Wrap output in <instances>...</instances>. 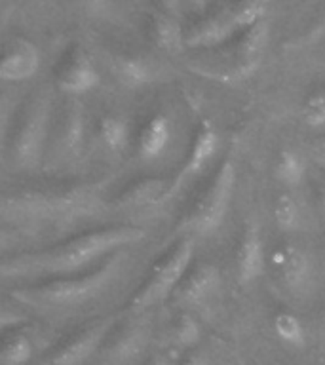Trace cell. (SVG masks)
Segmentation results:
<instances>
[{
  "mask_svg": "<svg viewBox=\"0 0 325 365\" xmlns=\"http://www.w3.org/2000/svg\"><path fill=\"white\" fill-rule=\"evenodd\" d=\"M145 236V228L139 227H108L82 232L42 251L14 257V261L4 262L2 272L4 276H71L101 257L114 255L124 245L141 242Z\"/></svg>",
  "mask_w": 325,
  "mask_h": 365,
  "instance_id": "1",
  "label": "cell"
},
{
  "mask_svg": "<svg viewBox=\"0 0 325 365\" xmlns=\"http://www.w3.org/2000/svg\"><path fill=\"white\" fill-rule=\"evenodd\" d=\"M122 259H124V255L114 253L90 272L80 274V276H65V278L50 279L46 284L23 287V289L16 291V297L21 299L23 302H31L34 307H78L82 302L90 301L91 297L99 295L110 284V279L118 272Z\"/></svg>",
  "mask_w": 325,
  "mask_h": 365,
  "instance_id": "2",
  "label": "cell"
},
{
  "mask_svg": "<svg viewBox=\"0 0 325 365\" xmlns=\"http://www.w3.org/2000/svg\"><path fill=\"white\" fill-rule=\"evenodd\" d=\"M51 101L48 91H36L16 118L11 131L8 154L14 165L29 170L38 164L48 148V137L51 128Z\"/></svg>",
  "mask_w": 325,
  "mask_h": 365,
  "instance_id": "3",
  "label": "cell"
},
{
  "mask_svg": "<svg viewBox=\"0 0 325 365\" xmlns=\"http://www.w3.org/2000/svg\"><path fill=\"white\" fill-rule=\"evenodd\" d=\"M192 255L194 240H182L181 244L177 245L164 261L156 264L150 278L143 284L139 293L133 295V299L130 301V307H128L131 312H143V310L165 301L171 293H175L177 287L182 284V279L187 276Z\"/></svg>",
  "mask_w": 325,
  "mask_h": 365,
  "instance_id": "4",
  "label": "cell"
},
{
  "mask_svg": "<svg viewBox=\"0 0 325 365\" xmlns=\"http://www.w3.org/2000/svg\"><path fill=\"white\" fill-rule=\"evenodd\" d=\"M234 188V165L230 160H225L215 177L211 179L204 194L188 211L187 219L182 221V228L194 234H210L213 232L221 221L230 204Z\"/></svg>",
  "mask_w": 325,
  "mask_h": 365,
  "instance_id": "5",
  "label": "cell"
},
{
  "mask_svg": "<svg viewBox=\"0 0 325 365\" xmlns=\"http://www.w3.org/2000/svg\"><path fill=\"white\" fill-rule=\"evenodd\" d=\"M50 158L53 164H67L78 158L84 145V114L82 105L74 97L67 99L57 118H51Z\"/></svg>",
  "mask_w": 325,
  "mask_h": 365,
  "instance_id": "6",
  "label": "cell"
},
{
  "mask_svg": "<svg viewBox=\"0 0 325 365\" xmlns=\"http://www.w3.org/2000/svg\"><path fill=\"white\" fill-rule=\"evenodd\" d=\"M108 329H110V319L108 318L97 319L93 324L78 329L53 350L50 358V365L84 364L91 354L99 350L101 342L107 339Z\"/></svg>",
  "mask_w": 325,
  "mask_h": 365,
  "instance_id": "7",
  "label": "cell"
},
{
  "mask_svg": "<svg viewBox=\"0 0 325 365\" xmlns=\"http://www.w3.org/2000/svg\"><path fill=\"white\" fill-rule=\"evenodd\" d=\"M57 88L68 97L82 96L99 84V73L82 48H73L63 57L56 73Z\"/></svg>",
  "mask_w": 325,
  "mask_h": 365,
  "instance_id": "8",
  "label": "cell"
},
{
  "mask_svg": "<svg viewBox=\"0 0 325 365\" xmlns=\"http://www.w3.org/2000/svg\"><path fill=\"white\" fill-rule=\"evenodd\" d=\"M38 48L27 38H11L2 50L0 59V78L4 82H25L38 73Z\"/></svg>",
  "mask_w": 325,
  "mask_h": 365,
  "instance_id": "9",
  "label": "cell"
},
{
  "mask_svg": "<svg viewBox=\"0 0 325 365\" xmlns=\"http://www.w3.org/2000/svg\"><path fill=\"white\" fill-rule=\"evenodd\" d=\"M236 31L234 23L227 14V6L222 4L219 11L207 14L194 21L185 33V44L190 48H213L222 44L230 38V34Z\"/></svg>",
  "mask_w": 325,
  "mask_h": 365,
  "instance_id": "10",
  "label": "cell"
},
{
  "mask_svg": "<svg viewBox=\"0 0 325 365\" xmlns=\"http://www.w3.org/2000/svg\"><path fill=\"white\" fill-rule=\"evenodd\" d=\"M217 148H219V137H217L213 125L210 122H202L198 133H196V139L192 143V148L188 153L187 162L179 171V175L175 177V181L171 182L170 194L175 192L185 179L196 175V173L204 170L205 165L210 164V160L215 156Z\"/></svg>",
  "mask_w": 325,
  "mask_h": 365,
  "instance_id": "11",
  "label": "cell"
},
{
  "mask_svg": "<svg viewBox=\"0 0 325 365\" xmlns=\"http://www.w3.org/2000/svg\"><path fill=\"white\" fill-rule=\"evenodd\" d=\"M239 284L255 282L264 270V247H262L261 230L257 225H247L242 242H239L238 255H236Z\"/></svg>",
  "mask_w": 325,
  "mask_h": 365,
  "instance_id": "12",
  "label": "cell"
},
{
  "mask_svg": "<svg viewBox=\"0 0 325 365\" xmlns=\"http://www.w3.org/2000/svg\"><path fill=\"white\" fill-rule=\"evenodd\" d=\"M219 287V270L213 264H200L194 272L187 274L175 295L187 304H200Z\"/></svg>",
  "mask_w": 325,
  "mask_h": 365,
  "instance_id": "13",
  "label": "cell"
},
{
  "mask_svg": "<svg viewBox=\"0 0 325 365\" xmlns=\"http://www.w3.org/2000/svg\"><path fill=\"white\" fill-rule=\"evenodd\" d=\"M145 344L147 336L141 327H125L110 339V344L105 350V359L108 365H130L141 356Z\"/></svg>",
  "mask_w": 325,
  "mask_h": 365,
  "instance_id": "14",
  "label": "cell"
},
{
  "mask_svg": "<svg viewBox=\"0 0 325 365\" xmlns=\"http://www.w3.org/2000/svg\"><path fill=\"white\" fill-rule=\"evenodd\" d=\"M171 124L170 120L158 114L143 128L141 139H139V156L143 160H156L162 156L165 147L170 145Z\"/></svg>",
  "mask_w": 325,
  "mask_h": 365,
  "instance_id": "15",
  "label": "cell"
},
{
  "mask_svg": "<svg viewBox=\"0 0 325 365\" xmlns=\"http://www.w3.org/2000/svg\"><path fill=\"white\" fill-rule=\"evenodd\" d=\"M150 36L160 50L170 51V53H177L182 50V46H187L181 25L177 23V19L170 11L154 14L153 21H150Z\"/></svg>",
  "mask_w": 325,
  "mask_h": 365,
  "instance_id": "16",
  "label": "cell"
},
{
  "mask_svg": "<svg viewBox=\"0 0 325 365\" xmlns=\"http://www.w3.org/2000/svg\"><path fill=\"white\" fill-rule=\"evenodd\" d=\"M170 196V187L162 179H143L120 194L116 204L122 207H141L156 204Z\"/></svg>",
  "mask_w": 325,
  "mask_h": 365,
  "instance_id": "17",
  "label": "cell"
},
{
  "mask_svg": "<svg viewBox=\"0 0 325 365\" xmlns=\"http://www.w3.org/2000/svg\"><path fill=\"white\" fill-rule=\"evenodd\" d=\"M113 71L120 84L128 86V88H141V86L148 84L150 78H153L150 67L143 61L141 57L135 56L114 57Z\"/></svg>",
  "mask_w": 325,
  "mask_h": 365,
  "instance_id": "18",
  "label": "cell"
},
{
  "mask_svg": "<svg viewBox=\"0 0 325 365\" xmlns=\"http://www.w3.org/2000/svg\"><path fill=\"white\" fill-rule=\"evenodd\" d=\"M279 274L287 287H301L306 284L308 276H310V261H308L306 253L299 250L296 245L284 247V262L279 267Z\"/></svg>",
  "mask_w": 325,
  "mask_h": 365,
  "instance_id": "19",
  "label": "cell"
},
{
  "mask_svg": "<svg viewBox=\"0 0 325 365\" xmlns=\"http://www.w3.org/2000/svg\"><path fill=\"white\" fill-rule=\"evenodd\" d=\"M274 175L279 182H284L285 187H299L304 175H306L304 158L296 150L285 148V150L279 153L278 160H276Z\"/></svg>",
  "mask_w": 325,
  "mask_h": 365,
  "instance_id": "20",
  "label": "cell"
},
{
  "mask_svg": "<svg viewBox=\"0 0 325 365\" xmlns=\"http://www.w3.org/2000/svg\"><path fill=\"white\" fill-rule=\"evenodd\" d=\"M99 137L105 148H108L110 153H120L128 143V125L116 114H107L99 122Z\"/></svg>",
  "mask_w": 325,
  "mask_h": 365,
  "instance_id": "21",
  "label": "cell"
},
{
  "mask_svg": "<svg viewBox=\"0 0 325 365\" xmlns=\"http://www.w3.org/2000/svg\"><path fill=\"white\" fill-rule=\"evenodd\" d=\"M227 6V14L230 21L234 23L236 31L244 29L249 31L255 25L262 21V16L267 11V6L262 2H236V4H225Z\"/></svg>",
  "mask_w": 325,
  "mask_h": 365,
  "instance_id": "22",
  "label": "cell"
},
{
  "mask_svg": "<svg viewBox=\"0 0 325 365\" xmlns=\"http://www.w3.org/2000/svg\"><path fill=\"white\" fill-rule=\"evenodd\" d=\"M274 329L276 335L289 346L301 348L306 344V335H304V327H302L301 319L289 312H279L274 318Z\"/></svg>",
  "mask_w": 325,
  "mask_h": 365,
  "instance_id": "23",
  "label": "cell"
},
{
  "mask_svg": "<svg viewBox=\"0 0 325 365\" xmlns=\"http://www.w3.org/2000/svg\"><path fill=\"white\" fill-rule=\"evenodd\" d=\"M33 358V342L25 335H14L4 342L0 361L2 365H25Z\"/></svg>",
  "mask_w": 325,
  "mask_h": 365,
  "instance_id": "24",
  "label": "cell"
},
{
  "mask_svg": "<svg viewBox=\"0 0 325 365\" xmlns=\"http://www.w3.org/2000/svg\"><path fill=\"white\" fill-rule=\"evenodd\" d=\"M202 339V327L190 314H181L173 325V342L175 346L187 350L196 346Z\"/></svg>",
  "mask_w": 325,
  "mask_h": 365,
  "instance_id": "25",
  "label": "cell"
},
{
  "mask_svg": "<svg viewBox=\"0 0 325 365\" xmlns=\"http://www.w3.org/2000/svg\"><path fill=\"white\" fill-rule=\"evenodd\" d=\"M274 217L282 230H293L299 222V207L291 194H279L274 205Z\"/></svg>",
  "mask_w": 325,
  "mask_h": 365,
  "instance_id": "26",
  "label": "cell"
},
{
  "mask_svg": "<svg viewBox=\"0 0 325 365\" xmlns=\"http://www.w3.org/2000/svg\"><path fill=\"white\" fill-rule=\"evenodd\" d=\"M304 120L312 128L325 125V91H319V93H314L312 97H308Z\"/></svg>",
  "mask_w": 325,
  "mask_h": 365,
  "instance_id": "27",
  "label": "cell"
},
{
  "mask_svg": "<svg viewBox=\"0 0 325 365\" xmlns=\"http://www.w3.org/2000/svg\"><path fill=\"white\" fill-rule=\"evenodd\" d=\"M181 365H210V361L202 352H188L181 359Z\"/></svg>",
  "mask_w": 325,
  "mask_h": 365,
  "instance_id": "28",
  "label": "cell"
},
{
  "mask_svg": "<svg viewBox=\"0 0 325 365\" xmlns=\"http://www.w3.org/2000/svg\"><path fill=\"white\" fill-rule=\"evenodd\" d=\"M312 34H314V36H319V38H321V36H325V14H324V17L319 19L318 25L314 27V33Z\"/></svg>",
  "mask_w": 325,
  "mask_h": 365,
  "instance_id": "29",
  "label": "cell"
},
{
  "mask_svg": "<svg viewBox=\"0 0 325 365\" xmlns=\"http://www.w3.org/2000/svg\"><path fill=\"white\" fill-rule=\"evenodd\" d=\"M318 204H319V210H321V213H324L325 217V182L319 187L318 190Z\"/></svg>",
  "mask_w": 325,
  "mask_h": 365,
  "instance_id": "30",
  "label": "cell"
},
{
  "mask_svg": "<svg viewBox=\"0 0 325 365\" xmlns=\"http://www.w3.org/2000/svg\"><path fill=\"white\" fill-rule=\"evenodd\" d=\"M147 365H167V359L162 358V356H156V358L150 359Z\"/></svg>",
  "mask_w": 325,
  "mask_h": 365,
  "instance_id": "31",
  "label": "cell"
}]
</instances>
